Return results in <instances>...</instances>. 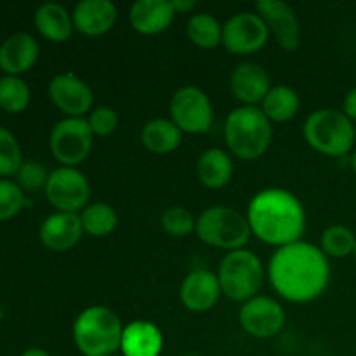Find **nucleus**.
Returning <instances> with one entry per match:
<instances>
[{
    "label": "nucleus",
    "instance_id": "obj_1",
    "mask_svg": "<svg viewBox=\"0 0 356 356\" xmlns=\"http://www.w3.org/2000/svg\"><path fill=\"white\" fill-rule=\"evenodd\" d=\"M268 278L285 301L312 302L330 284L329 257L315 243L299 240L275 250L268 264Z\"/></svg>",
    "mask_w": 356,
    "mask_h": 356
},
{
    "label": "nucleus",
    "instance_id": "obj_2",
    "mask_svg": "<svg viewBox=\"0 0 356 356\" xmlns=\"http://www.w3.org/2000/svg\"><path fill=\"white\" fill-rule=\"evenodd\" d=\"M245 216L252 235L277 249L299 242L306 232L305 205L285 188L257 191L249 202Z\"/></svg>",
    "mask_w": 356,
    "mask_h": 356
},
{
    "label": "nucleus",
    "instance_id": "obj_3",
    "mask_svg": "<svg viewBox=\"0 0 356 356\" xmlns=\"http://www.w3.org/2000/svg\"><path fill=\"white\" fill-rule=\"evenodd\" d=\"M273 125L259 106H238L225 120L228 152L240 160H257L268 152Z\"/></svg>",
    "mask_w": 356,
    "mask_h": 356
},
{
    "label": "nucleus",
    "instance_id": "obj_4",
    "mask_svg": "<svg viewBox=\"0 0 356 356\" xmlns=\"http://www.w3.org/2000/svg\"><path fill=\"white\" fill-rule=\"evenodd\" d=\"M124 325L113 309L89 306L73 323V343L83 356H111L120 351Z\"/></svg>",
    "mask_w": 356,
    "mask_h": 356
},
{
    "label": "nucleus",
    "instance_id": "obj_5",
    "mask_svg": "<svg viewBox=\"0 0 356 356\" xmlns=\"http://www.w3.org/2000/svg\"><path fill=\"white\" fill-rule=\"evenodd\" d=\"M302 134L315 152L332 159H341L351 153L356 139L353 122L343 111L334 108L313 111L306 118Z\"/></svg>",
    "mask_w": 356,
    "mask_h": 356
},
{
    "label": "nucleus",
    "instance_id": "obj_6",
    "mask_svg": "<svg viewBox=\"0 0 356 356\" xmlns=\"http://www.w3.org/2000/svg\"><path fill=\"white\" fill-rule=\"evenodd\" d=\"M198 238L209 247L226 250L245 249L252 232L245 214L228 205H212L197 218Z\"/></svg>",
    "mask_w": 356,
    "mask_h": 356
},
{
    "label": "nucleus",
    "instance_id": "obj_7",
    "mask_svg": "<svg viewBox=\"0 0 356 356\" xmlns=\"http://www.w3.org/2000/svg\"><path fill=\"white\" fill-rule=\"evenodd\" d=\"M216 275L222 296L232 301L245 302L259 296L266 271L257 254H254L252 250L240 249L225 254Z\"/></svg>",
    "mask_w": 356,
    "mask_h": 356
},
{
    "label": "nucleus",
    "instance_id": "obj_8",
    "mask_svg": "<svg viewBox=\"0 0 356 356\" xmlns=\"http://www.w3.org/2000/svg\"><path fill=\"white\" fill-rule=\"evenodd\" d=\"M170 120L186 134H205L214 124V108L202 89L184 86L172 94L169 103Z\"/></svg>",
    "mask_w": 356,
    "mask_h": 356
},
{
    "label": "nucleus",
    "instance_id": "obj_9",
    "mask_svg": "<svg viewBox=\"0 0 356 356\" xmlns=\"http://www.w3.org/2000/svg\"><path fill=\"white\" fill-rule=\"evenodd\" d=\"M92 143L87 118H63L52 127L49 148L61 167H76L90 155Z\"/></svg>",
    "mask_w": 356,
    "mask_h": 356
},
{
    "label": "nucleus",
    "instance_id": "obj_10",
    "mask_svg": "<svg viewBox=\"0 0 356 356\" xmlns=\"http://www.w3.org/2000/svg\"><path fill=\"white\" fill-rule=\"evenodd\" d=\"M45 197L58 212L80 214L89 205L90 184L76 167H58L49 176Z\"/></svg>",
    "mask_w": 356,
    "mask_h": 356
},
{
    "label": "nucleus",
    "instance_id": "obj_11",
    "mask_svg": "<svg viewBox=\"0 0 356 356\" xmlns=\"http://www.w3.org/2000/svg\"><path fill=\"white\" fill-rule=\"evenodd\" d=\"M270 38V30L257 13H238L222 24V45L235 56L259 52Z\"/></svg>",
    "mask_w": 356,
    "mask_h": 356
},
{
    "label": "nucleus",
    "instance_id": "obj_12",
    "mask_svg": "<svg viewBox=\"0 0 356 356\" xmlns=\"http://www.w3.org/2000/svg\"><path fill=\"white\" fill-rule=\"evenodd\" d=\"M238 322L250 337L271 339L284 329L285 312L277 299L259 294L242 302L238 312Z\"/></svg>",
    "mask_w": 356,
    "mask_h": 356
},
{
    "label": "nucleus",
    "instance_id": "obj_13",
    "mask_svg": "<svg viewBox=\"0 0 356 356\" xmlns=\"http://www.w3.org/2000/svg\"><path fill=\"white\" fill-rule=\"evenodd\" d=\"M49 97L66 118H86L92 111L94 92L86 80L73 73H59L49 82Z\"/></svg>",
    "mask_w": 356,
    "mask_h": 356
},
{
    "label": "nucleus",
    "instance_id": "obj_14",
    "mask_svg": "<svg viewBox=\"0 0 356 356\" xmlns=\"http://www.w3.org/2000/svg\"><path fill=\"white\" fill-rule=\"evenodd\" d=\"M256 13L266 23L270 35L277 38L285 51H296L301 44V21L296 10L284 0H259Z\"/></svg>",
    "mask_w": 356,
    "mask_h": 356
},
{
    "label": "nucleus",
    "instance_id": "obj_15",
    "mask_svg": "<svg viewBox=\"0 0 356 356\" xmlns=\"http://www.w3.org/2000/svg\"><path fill=\"white\" fill-rule=\"evenodd\" d=\"M221 294L218 275L205 268L190 271L179 287L181 302L191 313L211 312L219 302Z\"/></svg>",
    "mask_w": 356,
    "mask_h": 356
},
{
    "label": "nucleus",
    "instance_id": "obj_16",
    "mask_svg": "<svg viewBox=\"0 0 356 356\" xmlns=\"http://www.w3.org/2000/svg\"><path fill=\"white\" fill-rule=\"evenodd\" d=\"M270 73L263 65L245 61L233 70L229 76V89L233 96L242 103V106H257L263 103L271 89Z\"/></svg>",
    "mask_w": 356,
    "mask_h": 356
},
{
    "label": "nucleus",
    "instance_id": "obj_17",
    "mask_svg": "<svg viewBox=\"0 0 356 356\" xmlns=\"http://www.w3.org/2000/svg\"><path fill=\"white\" fill-rule=\"evenodd\" d=\"M83 226L80 214L54 212L47 216L38 229L40 242L52 252H66L82 240Z\"/></svg>",
    "mask_w": 356,
    "mask_h": 356
},
{
    "label": "nucleus",
    "instance_id": "obj_18",
    "mask_svg": "<svg viewBox=\"0 0 356 356\" xmlns=\"http://www.w3.org/2000/svg\"><path fill=\"white\" fill-rule=\"evenodd\" d=\"M75 31L86 37H101L115 26L118 10L110 0H82L72 10Z\"/></svg>",
    "mask_w": 356,
    "mask_h": 356
},
{
    "label": "nucleus",
    "instance_id": "obj_19",
    "mask_svg": "<svg viewBox=\"0 0 356 356\" xmlns=\"http://www.w3.org/2000/svg\"><path fill=\"white\" fill-rule=\"evenodd\" d=\"M176 16L172 0H138L129 10V23L138 33L153 37L165 31Z\"/></svg>",
    "mask_w": 356,
    "mask_h": 356
},
{
    "label": "nucleus",
    "instance_id": "obj_20",
    "mask_svg": "<svg viewBox=\"0 0 356 356\" xmlns=\"http://www.w3.org/2000/svg\"><path fill=\"white\" fill-rule=\"evenodd\" d=\"M40 49L30 33H14L0 45V70L10 76L28 72L37 63Z\"/></svg>",
    "mask_w": 356,
    "mask_h": 356
},
{
    "label": "nucleus",
    "instance_id": "obj_21",
    "mask_svg": "<svg viewBox=\"0 0 356 356\" xmlns=\"http://www.w3.org/2000/svg\"><path fill=\"white\" fill-rule=\"evenodd\" d=\"M163 334L149 320H134L124 327L120 351L124 356H160Z\"/></svg>",
    "mask_w": 356,
    "mask_h": 356
},
{
    "label": "nucleus",
    "instance_id": "obj_22",
    "mask_svg": "<svg viewBox=\"0 0 356 356\" xmlns=\"http://www.w3.org/2000/svg\"><path fill=\"white\" fill-rule=\"evenodd\" d=\"M235 165L232 153L222 148H209L198 156L197 176L198 181L209 190L225 188L232 181Z\"/></svg>",
    "mask_w": 356,
    "mask_h": 356
},
{
    "label": "nucleus",
    "instance_id": "obj_23",
    "mask_svg": "<svg viewBox=\"0 0 356 356\" xmlns=\"http://www.w3.org/2000/svg\"><path fill=\"white\" fill-rule=\"evenodd\" d=\"M33 23L42 37L51 42H56V44L66 42L72 37L73 31H75L72 13L65 6L56 2L42 3L35 10Z\"/></svg>",
    "mask_w": 356,
    "mask_h": 356
},
{
    "label": "nucleus",
    "instance_id": "obj_24",
    "mask_svg": "<svg viewBox=\"0 0 356 356\" xmlns=\"http://www.w3.org/2000/svg\"><path fill=\"white\" fill-rule=\"evenodd\" d=\"M183 141V132L170 118H153L141 129V143L155 155H169L176 152Z\"/></svg>",
    "mask_w": 356,
    "mask_h": 356
},
{
    "label": "nucleus",
    "instance_id": "obj_25",
    "mask_svg": "<svg viewBox=\"0 0 356 356\" xmlns=\"http://www.w3.org/2000/svg\"><path fill=\"white\" fill-rule=\"evenodd\" d=\"M299 108H301L299 94L292 87L284 86V83L271 87L270 92L261 103V110L271 124L273 122H277V124L291 122L299 113Z\"/></svg>",
    "mask_w": 356,
    "mask_h": 356
},
{
    "label": "nucleus",
    "instance_id": "obj_26",
    "mask_svg": "<svg viewBox=\"0 0 356 356\" xmlns=\"http://www.w3.org/2000/svg\"><path fill=\"white\" fill-rule=\"evenodd\" d=\"M188 40L198 49H216L222 44V24L209 13H198L188 19Z\"/></svg>",
    "mask_w": 356,
    "mask_h": 356
},
{
    "label": "nucleus",
    "instance_id": "obj_27",
    "mask_svg": "<svg viewBox=\"0 0 356 356\" xmlns=\"http://www.w3.org/2000/svg\"><path fill=\"white\" fill-rule=\"evenodd\" d=\"M80 219H82L83 233L90 236H97V238L111 235L118 225L117 211L110 204H104V202L87 205L80 212Z\"/></svg>",
    "mask_w": 356,
    "mask_h": 356
},
{
    "label": "nucleus",
    "instance_id": "obj_28",
    "mask_svg": "<svg viewBox=\"0 0 356 356\" xmlns=\"http://www.w3.org/2000/svg\"><path fill=\"white\" fill-rule=\"evenodd\" d=\"M356 247V233L344 225H330L320 236V249L327 257L344 259L353 256Z\"/></svg>",
    "mask_w": 356,
    "mask_h": 356
},
{
    "label": "nucleus",
    "instance_id": "obj_29",
    "mask_svg": "<svg viewBox=\"0 0 356 356\" xmlns=\"http://www.w3.org/2000/svg\"><path fill=\"white\" fill-rule=\"evenodd\" d=\"M31 99L30 87L19 76L6 75L0 79V108L7 113H21Z\"/></svg>",
    "mask_w": 356,
    "mask_h": 356
},
{
    "label": "nucleus",
    "instance_id": "obj_30",
    "mask_svg": "<svg viewBox=\"0 0 356 356\" xmlns=\"http://www.w3.org/2000/svg\"><path fill=\"white\" fill-rule=\"evenodd\" d=\"M163 232L172 238H186L197 228V218L181 205H172L165 209V212L160 218Z\"/></svg>",
    "mask_w": 356,
    "mask_h": 356
},
{
    "label": "nucleus",
    "instance_id": "obj_31",
    "mask_svg": "<svg viewBox=\"0 0 356 356\" xmlns=\"http://www.w3.org/2000/svg\"><path fill=\"white\" fill-rule=\"evenodd\" d=\"M21 165H23V155L16 136L0 127V176H16Z\"/></svg>",
    "mask_w": 356,
    "mask_h": 356
},
{
    "label": "nucleus",
    "instance_id": "obj_32",
    "mask_svg": "<svg viewBox=\"0 0 356 356\" xmlns=\"http://www.w3.org/2000/svg\"><path fill=\"white\" fill-rule=\"evenodd\" d=\"M26 205L23 190L13 181L0 179V221L13 219Z\"/></svg>",
    "mask_w": 356,
    "mask_h": 356
},
{
    "label": "nucleus",
    "instance_id": "obj_33",
    "mask_svg": "<svg viewBox=\"0 0 356 356\" xmlns=\"http://www.w3.org/2000/svg\"><path fill=\"white\" fill-rule=\"evenodd\" d=\"M49 176H51V172H47L44 163L37 162V160H28V162H23V165L17 170L16 181L21 190L37 191L40 188L45 190Z\"/></svg>",
    "mask_w": 356,
    "mask_h": 356
},
{
    "label": "nucleus",
    "instance_id": "obj_34",
    "mask_svg": "<svg viewBox=\"0 0 356 356\" xmlns=\"http://www.w3.org/2000/svg\"><path fill=\"white\" fill-rule=\"evenodd\" d=\"M118 115L113 108L110 106H97L92 108V111L87 117V124H89L90 131H92L94 138H106L111 136L118 127Z\"/></svg>",
    "mask_w": 356,
    "mask_h": 356
},
{
    "label": "nucleus",
    "instance_id": "obj_35",
    "mask_svg": "<svg viewBox=\"0 0 356 356\" xmlns=\"http://www.w3.org/2000/svg\"><path fill=\"white\" fill-rule=\"evenodd\" d=\"M343 113L350 118L351 122H356V87L346 94L343 103Z\"/></svg>",
    "mask_w": 356,
    "mask_h": 356
},
{
    "label": "nucleus",
    "instance_id": "obj_36",
    "mask_svg": "<svg viewBox=\"0 0 356 356\" xmlns=\"http://www.w3.org/2000/svg\"><path fill=\"white\" fill-rule=\"evenodd\" d=\"M172 3L177 14H188L190 10L195 9V6H197L193 0H172Z\"/></svg>",
    "mask_w": 356,
    "mask_h": 356
},
{
    "label": "nucleus",
    "instance_id": "obj_37",
    "mask_svg": "<svg viewBox=\"0 0 356 356\" xmlns=\"http://www.w3.org/2000/svg\"><path fill=\"white\" fill-rule=\"evenodd\" d=\"M21 356H51V355H49L45 350H42V348H30V350H26L24 353H21Z\"/></svg>",
    "mask_w": 356,
    "mask_h": 356
},
{
    "label": "nucleus",
    "instance_id": "obj_38",
    "mask_svg": "<svg viewBox=\"0 0 356 356\" xmlns=\"http://www.w3.org/2000/svg\"><path fill=\"white\" fill-rule=\"evenodd\" d=\"M351 169H353V172L356 176V149L353 152V155H351Z\"/></svg>",
    "mask_w": 356,
    "mask_h": 356
},
{
    "label": "nucleus",
    "instance_id": "obj_39",
    "mask_svg": "<svg viewBox=\"0 0 356 356\" xmlns=\"http://www.w3.org/2000/svg\"><path fill=\"white\" fill-rule=\"evenodd\" d=\"M184 356H200V355H184Z\"/></svg>",
    "mask_w": 356,
    "mask_h": 356
},
{
    "label": "nucleus",
    "instance_id": "obj_40",
    "mask_svg": "<svg viewBox=\"0 0 356 356\" xmlns=\"http://www.w3.org/2000/svg\"><path fill=\"white\" fill-rule=\"evenodd\" d=\"M353 256H355V259H356V247H355V254H353Z\"/></svg>",
    "mask_w": 356,
    "mask_h": 356
}]
</instances>
